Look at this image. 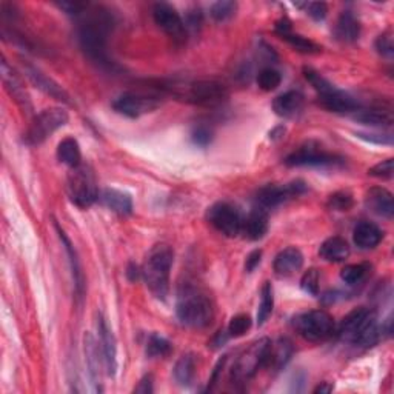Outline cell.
I'll return each instance as SVG.
<instances>
[{
  "label": "cell",
  "mask_w": 394,
  "mask_h": 394,
  "mask_svg": "<svg viewBox=\"0 0 394 394\" xmlns=\"http://www.w3.org/2000/svg\"><path fill=\"white\" fill-rule=\"evenodd\" d=\"M79 25L77 38L85 55L103 69L118 68L108 52V35L113 28V16L108 10L88 4Z\"/></svg>",
  "instance_id": "6da1fadb"
},
{
  "label": "cell",
  "mask_w": 394,
  "mask_h": 394,
  "mask_svg": "<svg viewBox=\"0 0 394 394\" xmlns=\"http://www.w3.org/2000/svg\"><path fill=\"white\" fill-rule=\"evenodd\" d=\"M168 94H171L184 102L214 108L227 101V88L214 80H169L159 86Z\"/></svg>",
  "instance_id": "7a4b0ae2"
},
{
  "label": "cell",
  "mask_w": 394,
  "mask_h": 394,
  "mask_svg": "<svg viewBox=\"0 0 394 394\" xmlns=\"http://www.w3.org/2000/svg\"><path fill=\"white\" fill-rule=\"evenodd\" d=\"M337 336L344 342L370 348L381 339L382 327L373 310L361 307L350 311L342 319L337 328Z\"/></svg>",
  "instance_id": "3957f363"
},
{
  "label": "cell",
  "mask_w": 394,
  "mask_h": 394,
  "mask_svg": "<svg viewBox=\"0 0 394 394\" xmlns=\"http://www.w3.org/2000/svg\"><path fill=\"white\" fill-rule=\"evenodd\" d=\"M176 315L184 325L205 328L214 317V305L207 293L193 285H184L177 296Z\"/></svg>",
  "instance_id": "277c9868"
},
{
  "label": "cell",
  "mask_w": 394,
  "mask_h": 394,
  "mask_svg": "<svg viewBox=\"0 0 394 394\" xmlns=\"http://www.w3.org/2000/svg\"><path fill=\"white\" fill-rule=\"evenodd\" d=\"M173 261V248L167 244H159L150 249L145 264L142 266V276L148 290L160 300H165L169 291V274H171Z\"/></svg>",
  "instance_id": "5b68a950"
},
{
  "label": "cell",
  "mask_w": 394,
  "mask_h": 394,
  "mask_svg": "<svg viewBox=\"0 0 394 394\" xmlns=\"http://www.w3.org/2000/svg\"><path fill=\"white\" fill-rule=\"evenodd\" d=\"M67 190L71 202L79 208H88L97 201V182L93 169L85 164L71 168L67 179Z\"/></svg>",
  "instance_id": "8992f818"
},
{
  "label": "cell",
  "mask_w": 394,
  "mask_h": 394,
  "mask_svg": "<svg viewBox=\"0 0 394 394\" xmlns=\"http://www.w3.org/2000/svg\"><path fill=\"white\" fill-rule=\"evenodd\" d=\"M294 328L308 342H324L336 333V324L324 310H313L294 319Z\"/></svg>",
  "instance_id": "52a82bcc"
},
{
  "label": "cell",
  "mask_w": 394,
  "mask_h": 394,
  "mask_svg": "<svg viewBox=\"0 0 394 394\" xmlns=\"http://www.w3.org/2000/svg\"><path fill=\"white\" fill-rule=\"evenodd\" d=\"M271 345L270 339H259L242 353L231 368V379L236 383H245L265 366L268 348Z\"/></svg>",
  "instance_id": "ba28073f"
},
{
  "label": "cell",
  "mask_w": 394,
  "mask_h": 394,
  "mask_svg": "<svg viewBox=\"0 0 394 394\" xmlns=\"http://www.w3.org/2000/svg\"><path fill=\"white\" fill-rule=\"evenodd\" d=\"M69 116L62 108H48L38 114L25 134V142L28 145H40L51 134H55L68 123Z\"/></svg>",
  "instance_id": "9c48e42d"
},
{
  "label": "cell",
  "mask_w": 394,
  "mask_h": 394,
  "mask_svg": "<svg viewBox=\"0 0 394 394\" xmlns=\"http://www.w3.org/2000/svg\"><path fill=\"white\" fill-rule=\"evenodd\" d=\"M153 17L159 28L174 43L182 45L186 42L188 28L185 25V21L182 19L181 14L177 13L176 8L164 2L156 4L153 6Z\"/></svg>",
  "instance_id": "30bf717a"
},
{
  "label": "cell",
  "mask_w": 394,
  "mask_h": 394,
  "mask_svg": "<svg viewBox=\"0 0 394 394\" xmlns=\"http://www.w3.org/2000/svg\"><path fill=\"white\" fill-rule=\"evenodd\" d=\"M207 218L211 225L219 232H222L223 236L236 237L237 235H240L244 218H242L240 211L235 205L228 202H219L213 205L211 208H208Z\"/></svg>",
  "instance_id": "8fae6325"
},
{
  "label": "cell",
  "mask_w": 394,
  "mask_h": 394,
  "mask_svg": "<svg viewBox=\"0 0 394 394\" xmlns=\"http://www.w3.org/2000/svg\"><path fill=\"white\" fill-rule=\"evenodd\" d=\"M307 191V185L302 181H294L285 185H266L257 193V202L262 208H274L286 201L298 197Z\"/></svg>",
  "instance_id": "7c38bea8"
},
{
  "label": "cell",
  "mask_w": 394,
  "mask_h": 394,
  "mask_svg": "<svg viewBox=\"0 0 394 394\" xmlns=\"http://www.w3.org/2000/svg\"><path fill=\"white\" fill-rule=\"evenodd\" d=\"M159 106L160 102L156 97L136 94V93H125L113 102V108L116 111L131 119H137L143 114L153 113L159 108Z\"/></svg>",
  "instance_id": "4fadbf2b"
},
{
  "label": "cell",
  "mask_w": 394,
  "mask_h": 394,
  "mask_svg": "<svg viewBox=\"0 0 394 394\" xmlns=\"http://www.w3.org/2000/svg\"><path fill=\"white\" fill-rule=\"evenodd\" d=\"M285 164L288 167H325L342 164V159L308 145L302 147L300 150L296 151V153L290 154L285 159Z\"/></svg>",
  "instance_id": "5bb4252c"
},
{
  "label": "cell",
  "mask_w": 394,
  "mask_h": 394,
  "mask_svg": "<svg viewBox=\"0 0 394 394\" xmlns=\"http://www.w3.org/2000/svg\"><path fill=\"white\" fill-rule=\"evenodd\" d=\"M97 330L98 337H101L105 370L110 376H114L116 371H118V342H116L113 330L106 324V320L102 315H98L97 317Z\"/></svg>",
  "instance_id": "9a60e30c"
},
{
  "label": "cell",
  "mask_w": 394,
  "mask_h": 394,
  "mask_svg": "<svg viewBox=\"0 0 394 394\" xmlns=\"http://www.w3.org/2000/svg\"><path fill=\"white\" fill-rule=\"evenodd\" d=\"M98 348H101V345L97 344V340L94 339V336L91 333H85V336H84V353H85V361H86V366H88L89 379H91L94 391H102V387H101L102 370H101V366L103 364V356H101Z\"/></svg>",
  "instance_id": "2e32d148"
},
{
  "label": "cell",
  "mask_w": 394,
  "mask_h": 394,
  "mask_svg": "<svg viewBox=\"0 0 394 394\" xmlns=\"http://www.w3.org/2000/svg\"><path fill=\"white\" fill-rule=\"evenodd\" d=\"M23 67H25L26 77H28L31 82L40 89V91L51 96L52 98H56V101H60L64 103H71L68 93L57 82H55V80H52L51 77H48L45 73H42L39 68L33 67L31 64H25Z\"/></svg>",
  "instance_id": "e0dca14e"
},
{
  "label": "cell",
  "mask_w": 394,
  "mask_h": 394,
  "mask_svg": "<svg viewBox=\"0 0 394 394\" xmlns=\"http://www.w3.org/2000/svg\"><path fill=\"white\" fill-rule=\"evenodd\" d=\"M2 79L8 89V93L13 96L14 101L19 103L26 113H31L33 105L30 101V96L26 94V89L22 84L21 77L14 73V69L6 64V60L2 62Z\"/></svg>",
  "instance_id": "ac0fdd59"
},
{
  "label": "cell",
  "mask_w": 394,
  "mask_h": 394,
  "mask_svg": "<svg viewBox=\"0 0 394 394\" xmlns=\"http://www.w3.org/2000/svg\"><path fill=\"white\" fill-rule=\"evenodd\" d=\"M365 205L371 213L378 214V216H382V218L391 219L394 214L393 194L382 186H374L368 193H366Z\"/></svg>",
  "instance_id": "d6986e66"
},
{
  "label": "cell",
  "mask_w": 394,
  "mask_h": 394,
  "mask_svg": "<svg viewBox=\"0 0 394 394\" xmlns=\"http://www.w3.org/2000/svg\"><path fill=\"white\" fill-rule=\"evenodd\" d=\"M319 103L325 110L333 113H356L359 110V103L350 94L340 91L337 88L327 94L319 96Z\"/></svg>",
  "instance_id": "ffe728a7"
},
{
  "label": "cell",
  "mask_w": 394,
  "mask_h": 394,
  "mask_svg": "<svg viewBox=\"0 0 394 394\" xmlns=\"http://www.w3.org/2000/svg\"><path fill=\"white\" fill-rule=\"evenodd\" d=\"M268 231V213L265 208H254L242 222V235L248 240H261Z\"/></svg>",
  "instance_id": "44dd1931"
},
{
  "label": "cell",
  "mask_w": 394,
  "mask_h": 394,
  "mask_svg": "<svg viewBox=\"0 0 394 394\" xmlns=\"http://www.w3.org/2000/svg\"><path fill=\"white\" fill-rule=\"evenodd\" d=\"M303 265V254L300 249L296 247H288L282 249V252L274 259V271L277 276L288 277L299 271Z\"/></svg>",
  "instance_id": "7402d4cb"
},
{
  "label": "cell",
  "mask_w": 394,
  "mask_h": 394,
  "mask_svg": "<svg viewBox=\"0 0 394 394\" xmlns=\"http://www.w3.org/2000/svg\"><path fill=\"white\" fill-rule=\"evenodd\" d=\"M293 356V344L290 339L282 337L277 342H271L270 348H268V354L265 359V366L273 368L274 371L282 370L283 366L288 364Z\"/></svg>",
  "instance_id": "603a6c76"
},
{
  "label": "cell",
  "mask_w": 394,
  "mask_h": 394,
  "mask_svg": "<svg viewBox=\"0 0 394 394\" xmlns=\"http://www.w3.org/2000/svg\"><path fill=\"white\" fill-rule=\"evenodd\" d=\"M303 108V96L299 91H286L277 96L273 102V110L281 118H294Z\"/></svg>",
  "instance_id": "cb8c5ba5"
},
{
  "label": "cell",
  "mask_w": 394,
  "mask_h": 394,
  "mask_svg": "<svg viewBox=\"0 0 394 394\" xmlns=\"http://www.w3.org/2000/svg\"><path fill=\"white\" fill-rule=\"evenodd\" d=\"M383 237L382 230L373 222H361L354 228L353 240L361 249H373L381 244Z\"/></svg>",
  "instance_id": "d4e9b609"
},
{
  "label": "cell",
  "mask_w": 394,
  "mask_h": 394,
  "mask_svg": "<svg viewBox=\"0 0 394 394\" xmlns=\"http://www.w3.org/2000/svg\"><path fill=\"white\" fill-rule=\"evenodd\" d=\"M319 254L327 262H344L345 259L350 256V247H348L345 239L334 236L327 239L324 244L320 245Z\"/></svg>",
  "instance_id": "484cf974"
},
{
  "label": "cell",
  "mask_w": 394,
  "mask_h": 394,
  "mask_svg": "<svg viewBox=\"0 0 394 394\" xmlns=\"http://www.w3.org/2000/svg\"><path fill=\"white\" fill-rule=\"evenodd\" d=\"M57 232H59V237L62 240V244L65 247V252L69 257V265H71V273H73V279H74V285H76V290L79 293V296L84 294V288H85V279H84V273H82V268H80V261H79V256L76 248L71 244V240L68 239V236L65 235V231L62 230L59 225H56Z\"/></svg>",
  "instance_id": "4316f807"
},
{
  "label": "cell",
  "mask_w": 394,
  "mask_h": 394,
  "mask_svg": "<svg viewBox=\"0 0 394 394\" xmlns=\"http://www.w3.org/2000/svg\"><path fill=\"white\" fill-rule=\"evenodd\" d=\"M336 35L342 42H354L361 35V23L351 11H344L336 23Z\"/></svg>",
  "instance_id": "83f0119b"
},
{
  "label": "cell",
  "mask_w": 394,
  "mask_h": 394,
  "mask_svg": "<svg viewBox=\"0 0 394 394\" xmlns=\"http://www.w3.org/2000/svg\"><path fill=\"white\" fill-rule=\"evenodd\" d=\"M102 202L108 207L111 211L120 214V216H127L133 211V201L131 196L119 191V190H113V188H108L102 193Z\"/></svg>",
  "instance_id": "f1b7e54d"
},
{
  "label": "cell",
  "mask_w": 394,
  "mask_h": 394,
  "mask_svg": "<svg viewBox=\"0 0 394 394\" xmlns=\"http://www.w3.org/2000/svg\"><path fill=\"white\" fill-rule=\"evenodd\" d=\"M57 157L62 164H65L69 168H76L82 164V153L76 139L67 137L59 143L57 147Z\"/></svg>",
  "instance_id": "f546056e"
},
{
  "label": "cell",
  "mask_w": 394,
  "mask_h": 394,
  "mask_svg": "<svg viewBox=\"0 0 394 394\" xmlns=\"http://www.w3.org/2000/svg\"><path fill=\"white\" fill-rule=\"evenodd\" d=\"M354 120L361 122L364 125H370V127H379V128H387L391 127L393 118L388 111L383 110H357L354 113Z\"/></svg>",
  "instance_id": "4dcf8cb0"
},
{
  "label": "cell",
  "mask_w": 394,
  "mask_h": 394,
  "mask_svg": "<svg viewBox=\"0 0 394 394\" xmlns=\"http://www.w3.org/2000/svg\"><path fill=\"white\" fill-rule=\"evenodd\" d=\"M196 376V361L193 354H185L174 366V379L182 387H190Z\"/></svg>",
  "instance_id": "1f68e13d"
},
{
  "label": "cell",
  "mask_w": 394,
  "mask_h": 394,
  "mask_svg": "<svg viewBox=\"0 0 394 394\" xmlns=\"http://www.w3.org/2000/svg\"><path fill=\"white\" fill-rule=\"evenodd\" d=\"M274 308V291L270 282H265L262 288V296H261V303H259L257 310V325L262 327L268 317L271 316Z\"/></svg>",
  "instance_id": "d6a6232c"
},
{
  "label": "cell",
  "mask_w": 394,
  "mask_h": 394,
  "mask_svg": "<svg viewBox=\"0 0 394 394\" xmlns=\"http://www.w3.org/2000/svg\"><path fill=\"white\" fill-rule=\"evenodd\" d=\"M368 271H370V265L351 264V265H347L344 270L340 271V279L348 285H357L365 279Z\"/></svg>",
  "instance_id": "836d02e7"
},
{
  "label": "cell",
  "mask_w": 394,
  "mask_h": 394,
  "mask_svg": "<svg viewBox=\"0 0 394 394\" xmlns=\"http://www.w3.org/2000/svg\"><path fill=\"white\" fill-rule=\"evenodd\" d=\"M237 11V2L232 0H220L210 6V14L216 22H227Z\"/></svg>",
  "instance_id": "e575fe53"
},
{
  "label": "cell",
  "mask_w": 394,
  "mask_h": 394,
  "mask_svg": "<svg viewBox=\"0 0 394 394\" xmlns=\"http://www.w3.org/2000/svg\"><path fill=\"white\" fill-rule=\"evenodd\" d=\"M173 347L168 339L159 336V334H151L148 342H147V354L150 357H165L171 353Z\"/></svg>",
  "instance_id": "d590c367"
},
{
  "label": "cell",
  "mask_w": 394,
  "mask_h": 394,
  "mask_svg": "<svg viewBox=\"0 0 394 394\" xmlns=\"http://www.w3.org/2000/svg\"><path fill=\"white\" fill-rule=\"evenodd\" d=\"M281 38L288 42L294 50H298L300 52H305V55H315V52L320 51V48L317 47L315 42H311L310 39H305L303 35L293 34L291 31L286 33V34H282Z\"/></svg>",
  "instance_id": "8d00e7d4"
},
{
  "label": "cell",
  "mask_w": 394,
  "mask_h": 394,
  "mask_svg": "<svg viewBox=\"0 0 394 394\" xmlns=\"http://www.w3.org/2000/svg\"><path fill=\"white\" fill-rule=\"evenodd\" d=\"M282 76L279 71L273 68H264L261 73L257 74V85L264 91H274V89L281 85Z\"/></svg>",
  "instance_id": "74e56055"
},
{
  "label": "cell",
  "mask_w": 394,
  "mask_h": 394,
  "mask_svg": "<svg viewBox=\"0 0 394 394\" xmlns=\"http://www.w3.org/2000/svg\"><path fill=\"white\" fill-rule=\"evenodd\" d=\"M303 74H305V79L311 84V86L316 89L319 96L333 91V89L336 88L333 84L330 82V80H327L324 76L319 74L317 71H315V69L305 68V69H303Z\"/></svg>",
  "instance_id": "f35d334b"
},
{
  "label": "cell",
  "mask_w": 394,
  "mask_h": 394,
  "mask_svg": "<svg viewBox=\"0 0 394 394\" xmlns=\"http://www.w3.org/2000/svg\"><path fill=\"white\" fill-rule=\"evenodd\" d=\"M249 328H252V319H249V316L239 315L231 319L230 325H228V336L240 337V336H244Z\"/></svg>",
  "instance_id": "ab89813d"
},
{
  "label": "cell",
  "mask_w": 394,
  "mask_h": 394,
  "mask_svg": "<svg viewBox=\"0 0 394 394\" xmlns=\"http://www.w3.org/2000/svg\"><path fill=\"white\" fill-rule=\"evenodd\" d=\"M328 207L336 211H348L353 207V196L345 191L334 193L333 196H330Z\"/></svg>",
  "instance_id": "60d3db41"
},
{
  "label": "cell",
  "mask_w": 394,
  "mask_h": 394,
  "mask_svg": "<svg viewBox=\"0 0 394 394\" xmlns=\"http://www.w3.org/2000/svg\"><path fill=\"white\" fill-rule=\"evenodd\" d=\"M319 282H320V276L316 268H311L305 274L302 276L300 281V286L302 290L311 294V296H317L319 294Z\"/></svg>",
  "instance_id": "b9f144b4"
},
{
  "label": "cell",
  "mask_w": 394,
  "mask_h": 394,
  "mask_svg": "<svg viewBox=\"0 0 394 394\" xmlns=\"http://www.w3.org/2000/svg\"><path fill=\"white\" fill-rule=\"evenodd\" d=\"M393 168H394L393 159H387V160H382L381 164L374 165L373 168H370L368 174L373 176V177H378V179H391L393 177Z\"/></svg>",
  "instance_id": "7bdbcfd3"
},
{
  "label": "cell",
  "mask_w": 394,
  "mask_h": 394,
  "mask_svg": "<svg viewBox=\"0 0 394 394\" xmlns=\"http://www.w3.org/2000/svg\"><path fill=\"white\" fill-rule=\"evenodd\" d=\"M357 137H361L370 143H378V145H393V136L382 133H356Z\"/></svg>",
  "instance_id": "ee69618b"
},
{
  "label": "cell",
  "mask_w": 394,
  "mask_h": 394,
  "mask_svg": "<svg viewBox=\"0 0 394 394\" xmlns=\"http://www.w3.org/2000/svg\"><path fill=\"white\" fill-rule=\"evenodd\" d=\"M376 48H378V51L382 56L391 59L394 55V45H393L391 34H382L381 38L376 40Z\"/></svg>",
  "instance_id": "f6af8a7d"
},
{
  "label": "cell",
  "mask_w": 394,
  "mask_h": 394,
  "mask_svg": "<svg viewBox=\"0 0 394 394\" xmlns=\"http://www.w3.org/2000/svg\"><path fill=\"white\" fill-rule=\"evenodd\" d=\"M191 139L197 147H208L213 140V133L205 127H197L191 134Z\"/></svg>",
  "instance_id": "bcb514c9"
},
{
  "label": "cell",
  "mask_w": 394,
  "mask_h": 394,
  "mask_svg": "<svg viewBox=\"0 0 394 394\" xmlns=\"http://www.w3.org/2000/svg\"><path fill=\"white\" fill-rule=\"evenodd\" d=\"M303 6L307 8V14L313 17L315 21H324L328 13L327 4L324 2H315V4H303Z\"/></svg>",
  "instance_id": "7dc6e473"
},
{
  "label": "cell",
  "mask_w": 394,
  "mask_h": 394,
  "mask_svg": "<svg viewBox=\"0 0 394 394\" xmlns=\"http://www.w3.org/2000/svg\"><path fill=\"white\" fill-rule=\"evenodd\" d=\"M261 257H262V252L261 249H254L253 253H249V256L247 257V262H245V268L248 273L254 271V268L261 264Z\"/></svg>",
  "instance_id": "c3c4849f"
},
{
  "label": "cell",
  "mask_w": 394,
  "mask_h": 394,
  "mask_svg": "<svg viewBox=\"0 0 394 394\" xmlns=\"http://www.w3.org/2000/svg\"><path fill=\"white\" fill-rule=\"evenodd\" d=\"M134 393H142V394H148L153 393V376L148 374L143 378L136 388H134Z\"/></svg>",
  "instance_id": "681fc988"
},
{
  "label": "cell",
  "mask_w": 394,
  "mask_h": 394,
  "mask_svg": "<svg viewBox=\"0 0 394 394\" xmlns=\"http://www.w3.org/2000/svg\"><path fill=\"white\" fill-rule=\"evenodd\" d=\"M140 274H142V271H139V266H137L136 264H130V265H128V271H127V276H128V279H130L131 282L137 281Z\"/></svg>",
  "instance_id": "f907efd6"
},
{
  "label": "cell",
  "mask_w": 394,
  "mask_h": 394,
  "mask_svg": "<svg viewBox=\"0 0 394 394\" xmlns=\"http://www.w3.org/2000/svg\"><path fill=\"white\" fill-rule=\"evenodd\" d=\"M331 390H333V385L328 383V382H322L319 387L315 390V393H320V394H324V393H330Z\"/></svg>",
  "instance_id": "816d5d0a"
}]
</instances>
